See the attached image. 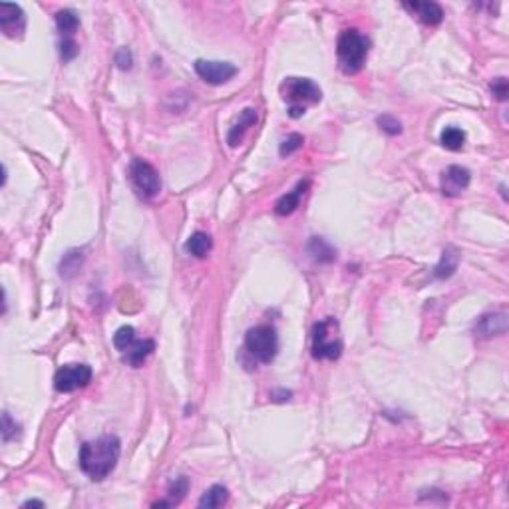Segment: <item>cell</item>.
<instances>
[{"label": "cell", "instance_id": "cell-1", "mask_svg": "<svg viewBox=\"0 0 509 509\" xmlns=\"http://www.w3.org/2000/svg\"><path fill=\"white\" fill-rule=\"evenodd\" d=\"M120 454H122V444L120 437L113 434L84 442L80 446V468L90 479L102 481L116 470Z\"/></svg>", "mask_w": 509, "mask_h": 509}, {"label": "cell", "instance_id": "cell-2", "mask_svg": "<svg viewBox=\"0 0 509 509\" xmlns=\"http://www.w3.org/2000/svg\"><path fill=\"white\" fill-rule=\"evenodd\" d=\"M345 343L340 338V325L336 318L327 316L312 327V358L314 360H338L343 356Z\"/></svg>", "mask_w": 509, "mask_h": 509}, {"label": "cell", "instance_id": "cell-3", "mask_svg": "<svg viewBox=\"0 0 509 509\" xmlns=\"http://www.w3.org/2000/svg\"><path fill=\"white\" fill-rule=\"evenodd\" d=\"M368 50H370V40L364 36L360 30H356V28L345 30L336 42V56H338V64H340L343 72H360L366 64Z\"/></svg>", "mask_w": 509, "mask_h": 509}, {"label": "cell", "instance_id": "cell-4", "mask_svg": "<svg viewBox=\"0 0 509 509\" xmlns=\"http://www.w3.org/2000/svg\"><path fill=\"white\" fill-rule=\"evenodd\" d=\"M245 350L257 362L271 364L279 352V336L271 325H259L245 334Z\"/></svg>", "mask_w": 509, "mask_h": 509}, {"label": "cell", "instance_id": "cell-5", "mask_svg": "<svg viewBox=\"0 0 509 509\" xmlns=\"http://www.w3.org/2000/svg\"><path fill=\"white\" fill-rule=\"evenodd\" d=\"M281 96L285 102L291 104V108L305 109L307 104H318L323 100L318 84H314L310 78H287L281 84Z\"/></svg>", "mask_w": 509, "mask_h": 509}, {"label": "cell", "instance_id": "cell-6", "mask_svg": "<svg viewBox=\"0 0 509 509\" xmlns=\"http://www.w3.org/2000/svg\"><path fill=\"white\" fill-rule=\"evenodd\" d=\"M129 182L142 199H153L162 191V180L158 169L142 158H133L129 165Z\"/></svg>", "mask_w": 509, "mask_h": 509}, {"label": "cell", "instance_id": "cell-7", "mask_svg": "<svg viewBox=\"0 0 509 509\" xmlns=\"http://www.w3.org/2000/svg\"><path fill=\"white\" fill-rule=\"evenodd\" d=\"M91 368L88 364H66L54 376V388L58 392H74L78 388H86L91 382Z\"/></svg>", "mask_w": 509, "mask_h": 509}, {"label": "cell", "instance_id": "cell-8", "mask_svg": "<svg viewBox=\"0 0 509 509\" xmlns=\"http://www.w3.org/2000/svg\"><path fill=\"white\" fill-rule=\"evenodd\" d=\"M195 72L203 82L211 86H221L227 84L237 76V66L231 62H219V60H195L193 64Z\"/></svg>", "mask_w": 509, "mask_h": 509}, {"label": "cell", "instance_id": "cell-9", "mask_svg": "<svg viewBox=\"0 0 509 509\" xmlns=\"http://www.w3.org/2000/svg\"><path fill=\"white\" fill-rule=\"evenodd\" d=\"M470 182H472V173L468 167L450 165L442 173V193L446 197H457L459 193H464L468 189Z\"/></svg>", "mask_w": 509, "mask_h": 509}, {"label": "cell", "instance_id": "cell-10", "mask_svg": "<svg viewBox=\"0 0 509 509\" xmlns=\"http://www.w3.org/2000/svg\"><path fill=\"white\" fill-rule=\"evenodd\" d=\"M0 26L4 34L10 38L20 36L26 28V17L19 4L12 2H0Z\"/></svg>", "mask_w": 509, "mask_h": 509}, {"label": "cell", "instance_id": "cell-11", "mask_svg": "<svg viewBox=\"0 0 509 509\" xmlns=\"http://www.w3.org/2000/svg\"><path fill=\"white\" fill-rule=\"evenodd\" d=\"M508 330V314L506 312H490L484 314L477 325H475V334L479 338H493V336H501Z\"/></svg>", "mask_w": 509, "mask_h": 509}, {"label": "cell", "instance_id": "cell-12", "mask_svg": "<svg viewBox=\"0 0 509 509\" xmlns=\"http://www.w3.org/2000/svg\"><path fill=\"white\" fill-rule=\"evenodd\" d=\"M404 8L430 26H436L444 20V10L437 2H404Z\"/></svg>", "mask_w": 509, "mask_h": 509}, {"label": "cell", "instance_id": "cell-13", "mask_svg": "<svg viewBox=\"0 0 509 509\" xmlns=\"http://www.w3.org/2000/svg\"><path fill=\"white\" fill-rule=\"evenodd\" d=\"M307 189H309V182L299 183V185L292 189L291 193L283 195L281 199L277 201V205H274V213H277L279 217H287V215L294 213V211L299 209L301 199H303V195H305V191H307Z\"/></svg>", "mask_w": 509, "mask_h": 509}, {"label": "cell", "instance_id": "cell-14", "mask_svg": "<svg viewBox=\"0 0 509 509\" xmlns=\"http://www.w3.org/2000/svg\"><path fill=\"white\" fill-rule=\"evenodd\" d=\"M254 124H257V111L253 108L243 109L241 116H239V120H237L233 127L229 129V133H227V144L231 147L239 146L241 140H243V136H245V131L251 126H254Z\"/></svg>", "mask_w": 509, "mask_h": 509}, {"label": "cell", "instance_id": "cell-15", "mask_svg": "<svg viewBox=\"0 0 509 509\" xmlns=\"http://www.w3.org/2000/svg\"><path fill=\"white\" fill-rule=\"evenodd\" d=\"M153 350H155V343L153 340H149V338L147 340H136L124 352V360L129 366H133V368H140L153 354Z\"/></svg>", "mask_w": 509, "mask_h": 509}, {"label": "cell", "instance_id": "cell-16", "mask_svg": "<svg viewBox=\"0 0 509 509\" xmlns=\"http://www.w3.org/2000/svg\"><path fill=\"white\" fill-rule=\"evenodd\" d=\"M187 491H189V479L185 475H180V477H175L169 484V488H167V499L155 503L153 508H171V506H177V503H182Z\"/></svg>", "mask_w": 509, "mask_h": 509}, {"label": "cell", "instance_id": "cell-17", "mask_svg": "<svg viewBox=\"0 0 509 509\" xmlns=\"http://www.w3.org/2000/svg\"><path fill=\"white\" fill-rule=\"evenodd\" d=\"M457 263H459V254L455 251L454 247H446L444 253H442V259L434 269V277L436 279H450L454 277V273L457 271Z\"/></svg>", "mask_w": 509, "mask_h": 509}, {"label": "cell", "instance_id": "cell-18", "mask_svg": "<svg viewBox=\"0 0 509 509\" xmlns=\"http://www.w3.org/2000/svg\"><path fill=\"white\" fill-rule=\"evenodd\" d=\"M309 253L316 263H332L336 259V249L323 237H312L310 239Z\"/></svg>", "mask_w": 509, "mask_h": 509}, {"label": "cell", "instance_id": "cell-19", "mask_svg": "<svg viewBox=\"0 0 509 509\" xmlns=\"http://www.w3.org/2000/svg\"><path fill=\"white\" fill-rule=\"evenodd\" d=\"M227 501H229V491H227V488H223V486H211L209 490L201 495L197 506L201 509H217L223 508Z\"/></svg>", "mask_w": 509, "mask_h": 509}, {"label": "cell", "instance_id": "cell-20", "mask_svg": "<svg viewBox=\"0 0 509 509\" xmlns=\"http://www.w3.org/2000/svg\"><path fill=\"white\" fill-rule=\"evenodd\" d=\"M56 26H58V32L64 38H74L76 30L80 28V17L70 8H64L56 12Z\"/></svg>", "mask_w": 509, "mask_h": 509}, {"label": "cell", "instance_id": "cell-21", "mask_svg": "<svg viewBox=\"0 0 509 509\" xmlns=\"http://www.w3.org/2000/svg\"><path fill=\"white\" fill-rule=\"evenodd\" d=\"M211 247H213L211 237L207 235V233H203V231L193 233V235L187 239V243H185L187 253L193 254V257H197V259H203L205 254L211 251Z\"/></svg>", "mask_w": 509, "mask_h": 509}, {"label": "cell", "instance_id": "cell-22", "mask_svg": "<svg viewBox=\"0 0 509 509\" xmlns=\"http://www.w3.org/2000/svg\"><path fill=\"white\" fill-rule=\"evenodd\" d=\"M440 144L450 151H459L466 144V131L454 126L446 127L440 136Z\"/></svg>", "mask_w": 509, "mask_h": 509}, {"label": "cell", "instance_id": "cell-23", "mask_svg": "<svg viewBox=\"0 0 509 509\" xmlns=\"http://www.w3.org/2000/svg\"><path fill=\"white\" fill-rule=\"evenodd\" d=\"M138 338H136V328L133 327H122L118 328V332L113 334V346L124 354L129 346L133 345Z\"/></svg>", "mask_w": 509, "mask_h": 509}, {"label": "cell", "instance_id": "cell-24", "mask_svg": "<svg viewBox=\"0 0 509 509\" xmlns=\"http://www.w3.org/2000/svg\"><path fill=\"white\" fill-rule=\"evenodd\" d=\"M305 144V138L301 136V133H291V136H287V140L281 144V149H279V153L283 155V158H287V155H291L294 151H299L301 147Z\"/></svg>", "mask_w": 509, "mask_h": 509}, {"label": "cell", "instance_id": "cell-25", "mask_svg": "<svg viewBox=\"0 0 509 509\" xmlns=\"http://www.w3.org/2000/svg\"><path fill=\"white\" fill-rule=\"evenodd\" d=\"M20 426L14 422V420L10 418V414L8 412H4L2 414V430H0V434H2V440L4 442H10V440H14V437L19 436L20 432Z\"/></svg>", "mask_w": 509, "mask_h": 509}, {"label": "cell", "instance_id": "cell-26", "mask_svg": "<svg viewBox=\"0 0 509 509\" xmlns=\"http://www.w3.org/2000/svg\"><path fill=\"white\" fill-rule=\"evenodd\" d=\"M376 124H378L382 131L388 133V136H398V133H402V124L394 118V116L384 113V116H380V118L376 120Z\"/></svg>", "mask_w": 509, "mask_h": 509}, {"label": "cell", "instance_id": "cell-27", "mask_svg": "<svg viewBox=\"0 0 509 509\" xmlns=\"http://www.w3.org/2000/svg\"><path fill=\"white\" fill-rule=\"evenodd\" d=\"M78 54H80L78 42L74 38H62V42H60V56H62V60L64 62H70Z\"/></svg>", "mask_w": 509, "mask_h": 509}, {"label": "cell", "instance_id": "cell-28", "mask_svg": "<svg viewBox=\"0 0 509 509\" xmlns=\"http://www.w3.org/2000/svg\"><path fill=\"white\" fill-rule=\"evenodd\" d=\"M491 91H493L495 100H499V102H506V100H508V96H509L508 78H495V80L491 82Z\"/></svg>", "mask_w": 509, "mask_h": 509}, {"label": "cell", "instance_id": "cell-29", "mask_svg": "<svg viewBox=\"0 0 509 509\" xmlns=\"http://www.w3.org/2000/svg\"><path fill=\"white\" fill-rule=\"evenodd\" d=\"M116 64L120 70H129L131 64H133V56H131V50L129 48H120L116 52Z\"/></svg>", "mask_w": 509, "mask_h": 509}, {"label": "cell", "instance_id": "cell-30", "mask_svg": "<svg viewBox=\"0 0 509 509\" xmlns=\"http://www.w3.org/2000/svg\"><path fill=\"white\" fill-rule=\"evenodd\" d=\"M22 508H44V501H38V499H30V501H24Z\"/></svg>", "mask_w": 509, "mask_h": 509}]
</instances>
